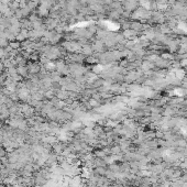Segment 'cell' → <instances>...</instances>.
Listing matches in <instances>:
<instances>
[{
  "instance_id": "1",
  "label": "cell",
  "mask_w": 187,
  "mask_h": 187,
  "mask_svg": "<svg viewBox=\"0 0 187 187\" xmlns=\"http://www.w3.org/2000/svg\"><path fill=\"white\" fill-rule=\"evenodd\" d=\"M17 73L24 79L29 78V76H30V73H29L27 65L25 66H17Z\"/></svg>"
},
{
  "instance_id": "2",
  "label": "cell",
  "mask_w": 187,
  "mask_h": 187,
  "mask_svg": "<svg viewBox=\"0 0 187 187\" xmlns=\"http://www.w3.org/2000/svg\"><path fill=\"white\" fill-rule=\"evenodd\" d=\"M55 96H56V97H57L60 100H63V101H65L66 99L69 98V92L63 88V89H61V90H58V92H55Z\"/></svg>"
},
{
  "instance_id": "3",
  "label": "cell",
  "mask_w": 187,
  "mask_h": 187,
  "mask_svg": "<svg viewBox=\"0 0 187 187\" xmlns=\"http://www.w3.org/2000/svg\"><path fill=\"white\" fill-rule=\"evenodd\" d=\"M51 89L53 90V92H58V90H61V89H63V86L61 85V83L60 82H52L51 84Z\"/></svg>"
},
{
  "instance_id": "4",
  "label": "cell",
  "mask_w": 187,
  "mask_h": 187,
  "mask_svg": "<svg viewBox=\"0 0 187 187\" xmlns=\"http://www.w3.org/2000/svg\"><path fill=\"white\" fill-rule=\"evenodd\" d=\"M9 46H10L12 50H20L21 48V42L17 41V40L10 41L9 42Z\"/></svg>"
}]
</instances>
